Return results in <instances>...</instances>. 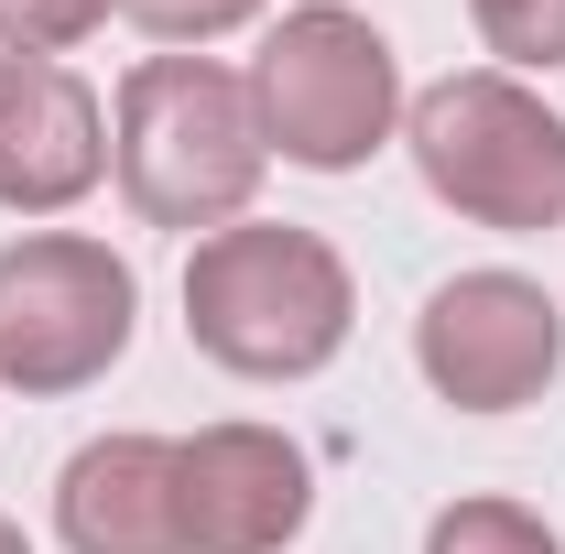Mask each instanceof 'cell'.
I'll list each match as a JSON object with an SVG mask.
<instances>
[{
    "mask_svg": "<svg viewBox=\"0 0 565 554\" xmlns=\"http://www.w3.org/2000/svg\"><path fill=\"white\" fill-rule=\"evenodd\" d=\"M414 174L479 228H565V120L522 76H446L414 98Z\"/></svg>",
    "mask_w": 565,
    "mask_h": 554,
    "instance_id": "3957f363",
    "label": "cell"
},
{
    "mask_svg": "<svg viewBox=\"0 0 565 554\" xmlns=\"http://www.w3.org/2000/svg\"><path fill=\"white\" fill-rule=\"evenodd\" d=\"M479 11V44L511 55V66H565V0H468Z\"/></svg>",
    "mask_w": 565,
    "mask_h": 554,
    "instance_id": "8fae6325",
    "label": "cell"
},
{
    "mask_svg": "<svg viewBox=\"0 0 565 554\" xmlns=\"http://www.w3.org/2000/svg\"><path fill=\"white\" fill-rule=\"evenodd\" d=\"M392 109H403V66H392V44H381L359 11H338V0L294 11L273 44H262V66H250L262 152L305 163V174L370 163V152L392 141Z\"/></svg>",
    "mask_w": 565,
    "mask_h": 554,
    "instance_id": "277c9868",
    "label": "cell"
},
{
    "mask_svg": "<svg viewBox=\"0 0 565 554\" xmlns=\"http://www.w3.org/2000/svg\"><path fill=\"white\" fill-rule=\"evenodd\" d=\"M109 174V120L55 55H0V207L55 217Z\"/></svg>",
    "mask_w": 565,
    "mask_h": 554,
    "instance_id": "ba28073f",
    "label": "cell"
},
{
    "mask_svg": "<svg viewBox=\"0 0 565 554\" xmlns=\"http://www.w3.org/2000/svg\"><path fill=\"white\" fill-rule=\"evenodd\" d=\"M414 359H424V381H435L457 414H511V403H533V392L555 381L565 316H555V294L522 283V273H457V283L424 294Z\"/></svg>",
    "mask_w": 565,
    "mask_h": 554,
    "instance_id": "8992f818",
    "label": "cell"
},
{
    "mask_svg": "<svg viewBox=\"0 0 565 554\" xmlns=\"http://www.w3.org/2000/svg\"><path fill=\"white\" fill-rule=\"evenodd\" d=\"M174 500H185V554H282L316 511L305 446L273 424H207L174 446Z\"/></svg>",
    "mask_w": 565,
    "mask_h": 554,
    "instance_id": "52a82bcc",
    "label": "cell"
},
{
    "mask_svg": "<svg viewBox=\"0 0 565 554\" xmlns=\"http://www.w3.org/2000/svg\"><path fill=\"white\" fill-rule=\"evenodd\" d=\"M0 554H33V544H22V522H0Z\"/></svg>",
    "mask_w": 565,
    "mask_h": 554,
    "instance_id": "5bb4252c",
    "label": "cell"
},
{
    "mask_svg": "<svg viewBox=\"0 0 565 554\" xmlns=\"http://www.w3.org/2000/svg\"><path fill=\"white\" fill-rule=\"evenodd\" d=\"M55 533L66 554H185V500H174V446L163 435H98L55 479Z\"/></svg>",
    "mask_w": 565,
    "mask_h": 554,
    "instance_id": "9c48e42d",
    "label": "cell"
},
{
    "mask_svg": "<svg viewBox=\"0 0 565 554\" xmlns=\"http://www.w3.org/2000/svg\"><path fill=\"white\" fill-rule=\"evenodd\" d=\"M141 283L109 239H11L0 251V381L11 392H87L120 348H131Z\"/></svg>",
    "mask_w": 565,
    "mask_h": 554,
    "instance_id": "5b68a950",
    "label": "cell"
},
{
    "mask_svg": "<svg viewBox=\"0 0 565 554\" xmlns=\"http://www.w3.org/2000/svg\"><path fill=\"white\" fill-rule=\"evenodd\" d=\"M349 262L316 228H207L185 262V338L239 381H305L349 348Z\"/></svg>",
    "mask_w": 565,
    "mask_h": 554,
    "instance_id": "6da1fadb",
    "label": "cell"
},
{
    "mask_svg": "<svg viewBox=\"0 0 565 554\" xmlns=\"http://www.w3.org/2000/svg\"><path fill=\"white\" fill-rule=\"evenodd\" d=\"M120 196L152 228H217L250 207L262 185V120H250V76L207 66V55H152L120 76Z\"/></svg>",
    "mask_w": 565,
    "mask_h": 554,
    "instance_id": "7a4b0ae2",
    "label": "cell"
},
{
    "mask_svg": "<svg viewBox=\"0 0 565 554\" xmlns=\"http://www.w3.org/2000/svg\"><path fill=\"white\" fill-rule=\"evenodd\" d=\"M424 554H555V533L522 500H446L424 522Z\"/></svg>",
    "mask_w": 565,
    "mask_h": 554,
    "instance_id": "30bf717a",
    "label": "cell"
},
{
    "mask_svg": "<svg viewBox=\"0 0 565 554\" xmlns=\"http://www.w3.org/2000/svg\"><path fill=\"white\" fill-rule=\"evenodd\" d=\"M141 33H163V44H207V33H239L262 0H120Z\"/></svg>",
    "mask_w": 565,
    "mask_h": 554,
    "instance_id": "4fadbf2b",
    "label": "cell"
},
{
    "mask_svg": "<svg viewBox=\"0 0 565 554\" xmlns=\"http://www.w3.org/2000/svg\"><path fill=\"white\" fill-rule=\"evenodd\" d=\"M109 11H120V0H0V44H11V55H66Z\"/></svg>",
    "mask_w": 565,
    "mask_h": 554,
    "instance_id": "7c38bea8",
    "label": "cell"
}]
</instances>
